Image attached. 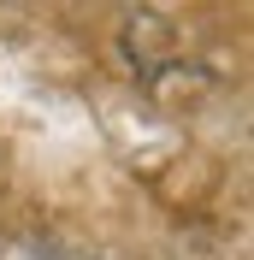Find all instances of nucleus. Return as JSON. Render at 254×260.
Listing matches in <instances>:
<instances>
[{
  "label": "nucleus",
  "mask_w": 254,
  "mask_h": 260,
  "mask_svg": "<svg viewBox=\"0 0 254 260\" xmlns=\"http://www.w3.org/2000/svg\"><path fill=\"white\" fill-rule=\"evenodd\" d=\"M42 260H101V254H83V248H65V243H42Z\"/></svg>",
  "instance_id": "f257e3e1"
}]
</instances>
